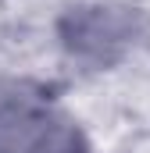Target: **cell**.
I'll return each mask as SVG.
<instances>
[{
  "instance_id": "2",
  "label": "cell",
  "mask_w": 150,
  "mask_h": 153,
  "mask_svg": "<svg viewBox=\"0 0 150 153\" xmlns=\"http://www.w3.org/2000/svg\"><path fill=\"white\" fill-rule=\"evenodd\" d=\"M0 153H89L79 125L32 96H0Z\"/></svg>"
},
{
  "instance_id": "1",
  "label": "cell",
  "mask_w": 150,
  "mask_h": 153,
  "mask_svg": "<svg viewBox=\"0 0 150 153\" xmlns=\"http://www.w3.org/2000/svg\"><path fill=\"white\" fill-rule=\"evenodd\" d=\"M143 32H147V22L140 11L104 7V4L72 7L57 22V36L64 43V50L93 68H107L114 61H122Z\"/></svg>"
}]
</instances>
